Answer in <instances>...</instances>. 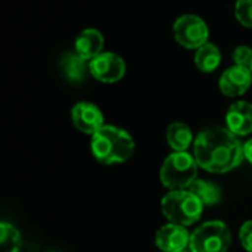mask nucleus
<instances>
[{
  "label": "nucleus",
  "instance_id": "15",
  "mask_svg": "<svg viewBox=\"0 0 252 252\" xmlns=\"http://www.w3.org/2000/svg\"><path fill=\"white\" fill-rule=\"evenodd\" d=\"M220 63H221V52L213 43H207L201 46L195 53V65L201 72H213L220 66Z\"/></svg>",
  "mask_w": 252,
  "mask_h": 252
},
{
  "label": "nucleus",
  "instance_id": "21",
  "mask_svg": "<svg viewBox=\"0 0 252 252\" xmlns=\"http://www.w3.org/2000/svg\"><path fill=\"white\" fill-rule=\"evenodd\" d=\"M244 157L252 165V139L244 143Z\"/></svg>",
  "mask_w": 252,
  "mask_h": 252
},
{
  "label": "nucleus",
  "instance_id": "5",
  "mask_svg": "<svg viewBox=\"0 0 252 252\" xmlns=\"http://www.w3.org/2000/svg\"><path fill=\"white\" fill-rule=\"evenodd\" d=\"M232 233L223 221H207L190 235L189 250L192 252H227Z\"/></svg>",
  "mask_w": 252,
  "mask_h": 252
},
{
  "label": "nucleus",
  "instance_id": "14",
  "mask_svg": "<svg viewBox=\"0 0 252 252\" xmlns=\"http://www.w3.org/2000/svg\"><path fill=\"white\" fill-rule=\"evenodd\" d=\"M188 190H190L202 204L204 207H213L217 205L221 201L223 192L220 189V186L211 180H202V179H196L189 188Z\"/></svg>",
  "mask_w": 252,
  "mask_h": 252
},
{
  "label": "nucleus",
  "instance_id": "2",
  "mask_svg": "<svg viewBox=\"0 0 252 252\" xmlns=\"http://www.w3.org/2000/svg\"><path fill=\"white\" fill-rule=\"evenodd\" d=\"M90 149L94 159L100 164H123L131 158L134 152V140L123 128L103 126L92 136Z\"/></svg>",
  "mask_w": 252,
  "mask_h": 252
},
{
  "label": "nucleus",
  "instance_id": "16",
  "mask_svg": "<svg viewBox=\"0 0 252 252\" xmlns=\"http://www.w3.org/2000/svg\"><path fill=\"white\" fill-rule=\"evenodd\" d=\"M62 69L66 75L68 80L71 81H81L86 77V72L89 71V61L83 59L81 56H78L75 52L66 55L62 59Z\"/></svg>",
  "mask_w": 252,
  "mask_h": 252
},
{
  "label": "nucleus",
  "instance_id": "17",
  "mask_svg": "<svg viewBox=\"0 0 252 252\" xmlns=\"http://www.w3.org/2000/svg\"><path fill=\"white\" fill-rule=\"evenodd\" d=\"M0 245L1 252H19L22 245L19 230L7 221L0 223Z\"/></svg>",
  "mask_w": 252,
  "mask_h": 252
},
{
  "label": "nucleus",
  "instance_id": "8",
  "mask_svg": "<svg viewBox=\"0 0 252 252\" xmlns=\"http://www.w3.org/2000/svg\"><path fill=\"white\" fill-rule=\"evenodd\" d=\"M251 84L252 71L250 68L241 66V65H233V66L227 68L221 74L220 81H219L220 92L229 97L242 96L244 93L248 92Z\"/></svg>",
  "mask_w": 252,
  "mask_h": 252
},
{
  "label": "nucleus",
  "instance_id": "18",
  "mask_svg": "<svg viewBox=\"0 0 252 252\" xmlns=\"http://www.w3.org/2000/svg\"><path fill=\"white\" fill-rule=\"evenodd\" d=\"M235 16L244 27L252 30V0H238L235 4Z\"/></svg>",
  "mask_w": 252,
  "mask_h": 252
},
{
  "label": "nucleus",
  "instance_id": "3",
  "mask_svg": "<svg viewBox=\"0 0 252 252\" xmlns=\"http://www.w3.org/2000/svg\"><path fill=\"white\" fill-rule=\"evenodd\" d=\"M204 204L188 189L170 190L161 199V213L168 223L180 226H192L199 221Z\"/></svg>",
  "mask_w": 252,
  "mask_h": 252
},
{
  "label": "nucleus",
  "instance_id": "6",
  "mask_svg": "<svg viewBox=\"0 0 252 252\" xmlns=\"http://www.w3.org/2000/svg\"><path fill=\"white\" fill-rule=\"evenodd\" d=\"M173 34L176 41L185 49L198 50L201 46L208 43L210 30L202 18L196 15H183L176 19Z\"/></svg>",
  "mask_w": 252,
  "mask_h": 252
},
{
  "label": "nucleus",
  "instance_id": "12",
  "mask_svg": "<svg viewBox=\"0 0 252 252\" xmlns=\"http://www.w3.org/2000/svg\"><path fill=\"white\" fill-rule=\"evenodd\" d=\"M103 43L105 40L99 30L86 28L75 38V53L90 62L93 58L102 53Z\"/></svg>",
  "mask_w": 252,
  "mask_h": 252
},
{
  "label": "nucleus",
  "instance_id": "23",
  "mask_svg": "<svg viewBox=\"0 0 252 252\" xmlns=\"http://www.w3.org/2000/svg\"><path fill=\"white\" fill-rule=\"evenodd\" d=\"M50 252H59V251H50Z\"/></svg>",
  "mask_w": 252,
  "mask_h": 252
},
{
  "label": "nucleus",
  "instance_id": "11",
  "mask_svg": "<svg viewBox=\"0 0 252 252\" xmlns=\"http://www.w3.org/2000/svg\"><path fill=\"white\" fill-rule=\"evenodd\" d=\"M226 128L235 136L242 137L252 133V103L239 100L233 103L226 114Z\"/></svg>",
  "mask_w": 252,
  "mask_h": 252
},
{
  "label": "nucleus",
  "instance_id": "7",
  "mask_svg": "<svg viewBox=\"0 0 252 252\" xmlns=\"http://www.w3.org/2000/svg\"><path fill=\"white\" fill-rule=\"evenodd\" d=\"M89 72L100 83L112 84L126 74V63L121 56L112 52H102L89 62Z\"/></svg>",
  "mask_w": 252,
  "mask_h": 252
},
{
  "label": "nucleus",
  "instance_id": "10",
  "mask_svg": "<svg viewBox=\"0 0 252 252\" xmlns=\"http://www.w3.org/2000/svg\"><path fill=\"white\" fill-rule=\"evenodd\" d=\"M190 235L185 226L168 223L155 233V245L162 252H180L188 250Z\"/></svg>",
  "mask_w": 252,
  "mask_h": 252
},
{
  "label": "nucleus",
  "instance_id": "22",
  "mask_svg": "<svg viewBox=\"0 0 252 252\" xmlns=\"http://www.w3.org/2000/svg\"><path fill=\"white\" fill-rule=\"evenodd\" d=\"M180 252H192L190 250H185V251H180Z\"/></svg>",
  "mask_w": 252,
  "mask_h": 252
},
{
  "label": "nucleus",
  "instance_id": "4",
  "mask_svg": "<svg viewBox=\"0 0 252 252\" xmlns=\"http://www.w3.org/2000/svg\"><path fill=\"white\" fill-rule=\"evenodd\" d=\"M198 167L193 155L188 152H173L161 165V183L168 190L188 189L198 179Z\"/></svg>",
  "mask_w": 252,
  "mask_h": 252
},
{
  "label": "nucleus",
  "instance_id": "9",
  "mask_svg": "<svg viewBox=\"0 0 252 252\" xmlns=\"http://www.w3.org/2000/svg\"><path fill=\"white\" fill-rule=\"evenodd\" d=\"M71 120L77 130L81 133L93 136L97 130H100L103 124L102 111L90 102H78L71 109Z\"/></svg>",
  "mask_w": 252,
  "mask_h": 252
},
{
  "label": "nucleus",
  "instance_id": "13",
  "mask_svg": "<svg viewBox=\"0 0 252 252\" xmlns=\"http://www.w3.org/2000/svg\"><path fill=\"white\" fill-rule=\"evenodd\" d=\"M167 142L174 152H186L193 142L192 130L188 124L176 121L167 128Z\"/></svg>",
  "mask_w": 252,
  "mask_h": 252
},
{
  "label": "nucleus",
  "instance_id": "19",
  "mask_svg": "<svg viewBox=\"0 0 252 252\" xmlns=\"http://www.w3.org/2000/svg\"><path fill=\"white\" fill-rule=\"evenodd\" d=\"M233 62L235 65H241V66H247L251 69L252 65V49L248 46H239L233 50Z\"/></svg>",
  "mask_w": 252,
  "mask_h": 252
},
{
  "label": "nucleus",
  "instance_id": "24",
  "mask_svg": "<svg viewBox=\"0 0 252 252\" xmlns=\"http://www.w3.org/2000/svg\"><path fill=\"white\" fill-rule=\"evenodd\" d=\"M251 71H252V65H251Z\"/></svg>",
  "mask_w": 252,
  "mask_h": 252
},
{
  "label": "nucleus",
  "instance_id": "20",
  "mask_svg": "<svg viewBox=\"0 0 252 252\" xmlns=\"http://www.w3.org/2000/svg\"><path fill=\"white\" fill-rule=\"evenodd\" d=\"M239 241L244 247V250L252 252V220L245 221L239 230Z\"/></svg>",
  "mask_w": 252,
  "mask_h": 252
},
{
  "label": "nucleus",
  "instance_id": "1",
  "mask_svg": "<svg viewBox=\"0 0 252 252\" xmlns=\"http://www.w3.org/2000/svg\"><path fill=\"white\" fill-rule=\"evenodd\" d=\"M193 157L198 165L208 173H229L245 159L244 143L229 128H207L193 142Z\"/></svg>",
  "mask_w": 252,
  "mask_h": 252
}]
</instances>
